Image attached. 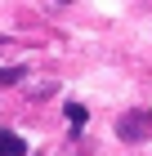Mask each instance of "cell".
Wrapping results in <instances>:
<instances>
[{"label":"cell","instance_id":"obj_1","mask_svg":"<svg viewBox=\"0 0 152 156\" xmlns=\"http://www.w3.org/2000/svg\"><path fill=\"white\" fill-rule=\"evenodd\" d=\"M117 138H125V143H143V138H152V112H143V107L125 112V116L117 120Z\"/></svg>","mask_w":152,"mask_h":156},{"label":"cell","instance_id":"obj_3","mask_svg":"<svg viewBox=\"0 0 152 156\" xmlns=\"http://www.w3.org/2000/svg\"><path fill=\"white\" fill-rule=\"evenodd\" d=\"M63 116H67L72 129H81V125H85V107H81V103H67V107H63Z\"/></svg>","mask_w":152,"mask_h":156},{"label":"cell","instance_id":"obj_2","mask_svg":"<svg viewBox=\"0 0 152 156\" xmlns=\"http://www.w3.org/2000/svg\"><path fill=\"white\" fill-rule=\"evenodd\" d=\"M0 156H27V143L13 129H0Z\"/></svg>","mask_w":152,"mask_h":156},{"label":"cell","instance_id":"obj_4","mask_svg":"<svg viewBox=\"0 0 152 156\" xmlns=\"http://www.w3.org/2000/svg\"><path fill=\"white\" fill-rule=\"evenodd\" d=\"M13 80H23V67H0V85H13Z\"/></svg>","mask_w":152,"mask_h":156}]
</instances>
